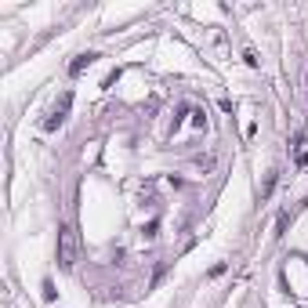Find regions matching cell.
<instances>
[{"label": "cell", "instance_id": "obj_1", "mask_svg": "<svg viewBox=\"0 0 308 308\" xmlns=\"http://www.w3.org/2000/svg\"><path fill=\"white\" fill-rule=\"evenodd\" d=\"M58 265L73 272L76 268V232H73V225H62L58 228Z\"/></svg>", "mask_w": 308, "mask_h": 308}, {"label": "cell", "instance_id": "obj_5", "mask_svg": "<svg viewBox=\"0 0 308 308\" xmlns=\"http://www.w3.org/2000/svg\"><path fill=\"white\" fill-rule=\"evenodd\" d=\"M225 268H228V265H225V261H218V265H214V268H210V275H214V279H218V275H225Z\"/></svg>", "mask_w": 308, "mask_h": 308}, {"label": "cell", "instance_id": "obj_7", "mask_svg": "<svg viewBox=\"0 0 308 308\" xmlns=\"http://www.w3.org/2000/svg\"><path fill=\"white\" fill-rule=\"evenodd\" d=\"M301 167H304V171H308V152H301Z\"/></svg>", "mask_w": 308, "mask_h": 308}, {"label": "cell", "instance_id": "obj_3", "mask_svg": "<svg viewBox=\"0 0 308 308\" xmlns=\"http://www.w3.org/2000/svg\"><path fill=\"white\" fill-rule=\"evenodd\" d=\"M95 58H98L95 51H84V55H76V58H73V66H69V76H80L84 69H91V66H95Z\"/></svg>", "mask_w": 308, "mask_h": 308}, {"label": "cell", "instance_id": "obj_4", "mask_svg": "<svg viewBox=\"0 0 308 308\" xmlns=\"http://www.w3.org/2000/svg\"><path fill=\"white\" fill-rule=\"evenodd\" d=\"M272 185H275V171L265 178V189H261V199H268V192H272Z\"/></svg>", "mask_w": 308, "mask_h": 308}, {"label": "cell", "instance_id": "obj_6", "mask_svg": "<svg viewBox=\"0 0 308 308\" xmlns=\"http://www.w3.org/2000/svg\"><path fill=\"white\" fill-rule=\"evenodd\" d=\"M44 297H48V301H55V283H51V279L44 283Z\"/></svg>", "mask_w": 308, "mask_h": 308}, {"label": "cell", "instance_id": "obj_2", "mask_svg": "<svg viewBox=\"0 0 308 308\" xmlns=\"http://www.w3.org/2000/svg\"><path fill=\"white\" fill-rule=\"evenodd\" d=\"M69 109H73V91H66V95H62V98L55 102V109H51L48 116H44V120H40V127H44V131H58V127H62V123H66V116H69Z\"/></svg>", "mask_w": 308, "mask_h": 308}]
</instances>
